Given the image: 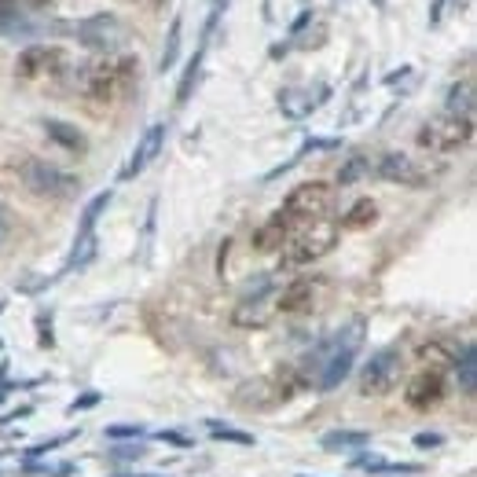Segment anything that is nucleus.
I'll list each match as a JSON object with an SVG mask.
<instances>
[{
	"label": "nucleus",
	"mask_w": 477,
	"mask_h": 477,
	"mask_svg": "<svg viewBox=\"0 0 477 477\" xmlns=\"http://www.w3.org/2000/svg\"><path fill=\"white\" fill-rule=\"evenodd\" d=\"M12 235H15V214H12V206L0 198V254H4V247H8Z\"/></svg>",
	"instance_id": "30"
},
{
	"label": "nucleus",
	"mask_w": 477,
	"mask_h": 477,
	"mask_svg": "<svg viewBox=\"0 0 477 477\" xmlns=\"http://www.w3.org/2000/svg\"><path fill=\"white\" fill-rule=\"evenodd\" d=\"M294 231H297V228L290 224V217H287L283 210H276L272 217H268V221L254 231V250H257V254H279L283 243H287Z\"/></svg>",
	"instance_id": "15"
},
{
	"label": "nucleus",
	"mask_w": 477,
	"mask_h": 477,
	"mask_svg": "<svg viewBox=\"0 0 477 477\" xmlns=\"http://www.w3.org/2000/svg\"><path fill=\"white\" fill-rule=\"evenodd\" d=\"M37 331H41V349H52L55 345V335H52V316H37Z\"/></svg>",
	"instance_id": "33"
},
{
	"label": "nucleus",
	"mask_w": 477,
	"mask_h": 477,
	"mask_svg": "<svg viewBox=\"0 0 477 477\" xmlns=\"http://www.w3.org/2000/svg\"><path fill=\"white\" fill-rule=\"evenodd\" d=\"M103 397L96 393V390H88V393H81V397H74V404L67 408V415H77V411H88V408H96Z\"/></svg>",
	"instance_id": "32"
},
{
	"label": "nucleus",
	"mask_w": 477,
	"mask_h": 477,
	"mask_svg": "<svg viewBox=\"0 0 477 477\" xmlns=\"http://www.w3.org/2000/svg\"><path fill=\"white\" fill-rule=\"evenodd\" d=\"M276 294H279V283H276V272H264L250 283V290L238 297V305L231 312V323L235 327H268L276 316Z\"/></svg>",
	"instance_id": "9"
},
{
	"label": "nucleus",
	"mask_w": 477,
	"mask_h": 477,
	"mask_svg": "<svg viewBox=\"0 0 477 477\" xmlns=\"http://www.w3.org/2000/svg\"><path fill=\"white\" fill-rule=\"evenodd\" d=\"M444 114H459V117H473V81H456L444 96Z\"/></svg>",
	"instance_id": "20"
},
{
	"label": "nucleus",
	"mask_w": 477,
	"mask_h": 477,
	"mask_svg": "<svg viewBox=\"0 0 477 477\" xmlns=\"http://www.w3.org/2000/svg\"><path fill=\"white\" fill-rule=\"evenodd\" d=\"M122 4H133V8H143V12H155V8L166 4V0H122Z\"/></svg>",
	"instance_id": "38"
},
{
	"label": "nucleus",
	"mask_w": 477,
	"mask_h": 477,
	"mask_svg": "<svg viewBox=\"0 0 477 477\" xmlns=\"http://www.w3.org/2000/svg\"><path fill=\"white\" fill-rule=\"evenodd\" d=\"M34 15H26L19 8V0H0V34H8V37H34L37 34V22H29Z\"/></svg>",
	"instance_id": "18"
},
{
	"label": "nucleus",
	"mask_w": 477,
	"mask_h": 477,
	"mask_svg": "<svg viewBox=\"0 0 477 477\" xmlns=\"http://www.w3.org/2000/svg\"><path fill=\"white\" fill-rule=\"evenodd\" d=\"M375 221H378V206L371 198H360L345 210V217L338 221V231H360V228H371Z\"/></svg>",
	"instance_id": "19"
},
{
	"label": "nucleus",
	"mask_w": 477,
	"mask_h": 477,
	"mask_svg": "<svg viewBox=\"0 0 477 477\" xmlns=\"http://www.w3.org/2000/svg\"><path fill=\"white\" fill-rule=\"evenodd\" d=\"M323 287H327L323 276H297V279H290L276 294V316H305V312H312L319 305Z\"/></svg>",
	"instance_id": "11"
},
{
	"label": "nucleus",
	"mask_w": 477,
	"mask_h": 477,
	"mask_svg": "<svg viewBox=\"0 0 477 477\" xmlns=\"http://www.w3.org/2000/svg\"><path fill=\"white\" fill-rule=\"evenodd\" d=\"M19 8L26 12V15H41V12H48V8H55V0H19Z\"/></svg>",
	"instance_id": "34"
},
{
	"label": "nucleus",
	"mask_w": 477,
	"mask_h": 477,
	"mask_svg": "<svg viewBox=\"0 0 477 477\" xmlns=\"http://www.w3.org/2000/svg\"><path fill=\"white\" fill-rule=\"evenodd\" d=\"M375 173L382 176V181L400 184V188H423V184H430V169L419 166V162H415L411 155H404V151H385L375 162Z\"/></svg>",
	"instance_id": "13"
},
{
	"label": "nucleus",
	"mask_w": 477,
	"mask_h": 477,
	"mask_svg": "<svg viewBox=\"0 0 477 477\" xmlns=\"http://www.w3.org/2000/svg\"><path fill=\"white\" fill-rule=\"evenodd\" d=\"M181 29H184V19L176 15V19H173V26H169V37H166V52H162V63H158V70H162V74H166V70H173L176 55H181Z\"/></svg>",
	"instance_id": "25"
},
{
	"label": "nucleus",
	"mask_w": 477,
	"mask_h": 477,
	"mask_svg": "<svg viewBox=\"0 0 477 477\" xmlns=\"http://www.w3.org/2000/svg\"><path fill=\"white\" fill-rule=\"evenodd\" d=\"M26 415H34V404H22V408H15L8 415H0V423H15V419H26Z\"/></svg>",
	"instance_id": "36"
},
{
	"label": "nucleus",
	"mask_w": 477,
	"mask_h": 477,
	"mask_svg": "<svg viewBox=\"0 0 477 477\" xmlns=\"http://www.w3.org/2000/svg\"><path fill=\"white\" fill-rule=\"evenodd\" d=\"M338 224L335 221H312V224H302L297 228L287 243H283V250H279V264L283 268H305V264H312V261H319V257H327L335 247H338Z\"/></svg>",
	"instance_id": "5"
},
{
	"label": "nucleus",
	"mask_w": 477,
	"mask_h": 477,
	"mask_svg": "<svg viewBox=\"0 0 477 477\" xmlns=\"http://www.w3.org/2000/svg\"><path fill=\"white\" fill-rule=\"evenodd\" d=\"M473 140V117H459V114H433L419 125L415 143L430 155H452L459 147H466Z\"/></svg>",
	"instance_id": "6"
},
{
	"label": "nucleus",
	"mask_w": 477,
	"mask_h": 477,
	"mask_svg": "<svg viewBox=\"0 0 477 477\" xmlns=\"http://www.w3.org/2000/svg\"><path fill=\"white\" fill-rule=\"evenodd\" d=\"M335 184H327V181H305V184H297L287 202L279 206V210L290 217L294 228H302V224H312V221H323L327 214L335 210Z\"/></svg>",
	"instance_id": "8"
},
{
	"label": "nucleus",
	"mask_w": 477,
	"mask_h": 477,
	"mask_svg": "<svg viewBox=\"0 0 477 477\" xmlns=\"http://www.w3.org/2000/svg\"><path fill=\"white\" fill-rule=\"evenodd\" d=\"M70 74V59L59 44H26L15 59V77L22 85H52Z\"/></svg>",
	"instance_id": "7"
},
{
	"label": "nucleus",
	"mask_w": 477,
	"mask_h": 477,
	"mask_svg": "<svg viewBox=\"0 0 477 477\" xmlns=\"http://www.w3.org/2000/svg\"><path fill=\"white\" fill-rule=\"evenodd\" d=\"M114 459H117V463H133V459H143V444H140V441L117 444V449H114Z\"/></svg>",
	"instance_id": "31"
},
{
	"label": "nucleus",
	"mask_w": 477,
	"mask_h": 477,
	"mask_svg": "<svg viewBox=\"0 0 477 477\" xmlns=\"http://www.w3.org/2000/svg\"><path fill=\"white\" fill-rule=\"evenodd\" d=\"M70 85L81 96V103L93 114H107L114 107L129 103V96L140 85V59L136 55H103L96 63H85L70 70Z\"/></svg>",
	"instance_id": "1"
},
{
	"label": "nucleus",
	"mask_w": 477,
	"mask_h": 477,
	"mask_svg": "<svg viewBox=\"0 0 477 477\" xmlns=\"http://www.w3.org/2000/svg\"><path fill=\"white\" fill-rule=\"evenodd\" d=\"M297 477H309V473H297Z\"/></svg>",
	"instance_id": "41"
},
{
	"label": "nucleus",
	"mask_w": 477,
	"mask_h": 477,
	"mask_svg": "<svg viewBox=\"0 0 477 477\" xmlns=\"http://www.w3.org/2000/svg\"><path fill=\"white\" fill-rule=\"evenodd\" d=\"M81 430H70V433H59V437H52V441H41V444H34V449H26L22 456L26 459H37V456H48V452H55V449H63V444L70 441V437H77Z\"/></svg>",
	"instance_id": "28"
},
{
	"label": "nucleus",
	"mask_w": 477,
	"mask_h": 477,
	"mask_svg": "<svg viewBox=\"0 0 477 477\" xmlns=\"http://www.w3.org/2000/svg\"><path fill=\"white\" fill-rule=\"evenodd\" d=\"M166 136H169V125L166 122H155L151 129H147L140 140H136V147H133V155L125 158V166H122V173H117V181H136V176L151 166L158 155H162V147H166Z\"/></svg>",
	"instance_id": "14"
},
{
	"label": "nucleus",
	"mask_w": 477,
	"mask_h": 477,
	"mask_svg": "<svg viewBox=\"0 0 477 477\" xmlns=\"http://www.w3.org/2000/svg\"><path fill=\"white\" fill-rule=\"evenodd\" d=\"M15 176L22 181V188L37 198H52V202H70L77 198L81 191V181L74 173L52 166L48 158H37V155H22L15 162Z\"/></svg>",
	"instance_id": "4"
},
{
	"label": "nucleus",
	"mask_w": 477,
	"mask_h": 477,
	"mask_svg": "<svg viewBox=\"0 0 477 477\" xmlns=\"http://www.w3.org/2000/svg\"><path fill=\"white\" fill-rule=\"evenodd\" d=\"M52 29L55 34L74 37L81 48L100 52V55H122V48L133 37L129 26L114 12H96V15H85V19H74V22H55Z\"/></svg>",
	"instance_id": "2"
},
{
	"label": "nucleus",
	"mask_w": 477,
	"mask_h": 477,
	"mask_svg": "<svg viewBox=\"0 0 477 477\" xmlns=\"http://www.w3.org/2000/svg\"><path fill=\"white\" fill-rule=\"evenodd\" d=\"M441 444H444L441 433H419L415 437V449H441Z\"/></svg>",
	"instance_id": "35"
},
{
	"label": "nucleus",
	"mask_w": 477,
	"mask_h": 477,
	"mask_svg": "<svg viewBox=\"0 0 477 477\" xmlns=\"http://www.w3.org/2000/svg\"><path fill=\"white\" fill-rule=\"evenodd\" d=\"M371 441L368 430H331L323 437V449H331V452H342V449H364V444Z\"/></svg>",
	"instance_id": "23"
},
{
	"label": "nucleus",
	"mask_w": 477,
	"mask_h": 477,
	"mask_svg": "<svg viewBox=\"0 0 477 477\" xmlns=\"http://www.w3.org/2000/svg\"><path fill=\"white\" fill-rule=\"evenodd\" d=\"M364 338H368V319H352L345 331H338L323 345V364H319V375H316L319 390H338V385L352 375L356 356H360V349H364Z\"/></svg>",
	"instance_id": "3"
},
{
	"label": "nucleus",
	"mask_w": 477,
	"mask_h": 477,
	"mask_svg": "<svg viewBox=\"0 0 477 477\" xmlns=\"http://www.w3.org/2000/svg\"><path fill=\"white\" fill-rule=\"evenodd\" d=\"M41 129H44V136H48L52 143L67 147V151H74V155H85V151H88L85 133H81L77 125L63 122V117H41Z\"/></svg>",
	"instance_id": "16"
},
{
	"label": "nucleus",
	"mask_w": 477,
	"mask_h": 477,
	"mask_svg": "<svg viewBox=\"0 0 477 477\" xmlns=\"http://www.w3.org/2000/svg\"><path fill=\"white\" fill-rule=\"evenodd\" d=\"M143 430H147V426H140V423H136V426H133V423H114V426H107L103 433H107V441H140Z\"/></svg>",
	"instance_id": "29"
},
{
	"label": "nucleus",
	"mask_w": 477,
	"mask_h": 477,
	"mask_svg": "<svg viewBox=\"0 0 477 477\" xmlns=\"http://www.w3.org/2000/svg\"><path fill=\"white\" fill-rule=\"evenodd\" d=\"M444 390H449V375H444V368H423V371L411 375L408 390H404V400L415 411H430V408H437L444 400Z\"/></svg>",
	"instance_id": "12"
},
{
	"label": "nucleus",
	"mask_w": 477,
	"mask_h": 477,
	"mask_svg": "<svg viewBox=\"0 0 477 477\" xmlns=\"http://www.w3.org/2000/svg\"><path fill=\"white\" fill-rule=\"evenodd\" d=\"M0 316H4V302H0Z\"/></svg>",
	"instance_id": "40"
},
{
	"label": "nucleus",
	"mask_w": 477,
	"mask_h": 477,
	"mask_svg": "<svg viewBox=\"0 0 477 477\" xmlns=\"http://www.w3.org/2000/svg\"><path fill=\"white\" fill-rule=\"evenodd\" d=\"M0 349H4V342H0Z\"/></svg>",
	"instance_id": "42"
},
{
	"label": "nucleus",
	"mask_w": 477,
	"mask_h": 477,
	"mask_svg": "<svg viewBox=\"0 0 477 477\" xmlns=\"http://www.w3.org/2000/svg\"><path fill=\"white\" fill-rule=\"evenodd\" d=\"M206 430H210L214 441H235V444H254V433H243L228 423H217V419H206Z\"/></svg>",
	"instance_id": "27"
},
{
	"label": "nucleus",
	"mask_w": 477,
	"mask_h": 477,
	"mask_svg": "<svg viewBox=\"0 0 477 477\" xmlns=\"http://www.w3.org/2000/svg\"><path fill=\"white\" fill-rule=\"evenodd\" d=\"M452 371L459 382V393L466 400H473V393H477V349H473V342H463V349H456Z\"/></svg>",
	"instance_id": "17"
},
{
	"label": "nucleus",
	"mask_w": 477,
	"mask_h": 477,
	"mask_svg": "<svg viewBox=\"0 0 477 477\" xmlns=\"http://www.w3.org/2000/svg\"><path fill=\"white\" fill-rule=\"evenodd\" d=\"M158 441H169V444H176V449H188L191 444V437H184V433H158Z\"/></svg>",
	"instance_id": "37"
},
{
	"label": "nucleus",
	"mask_w": 477,
	"mask_h": 477,
	"mask_svg": "<svg viewBox=\"0 0 477 477\" xmlns=\"http://www.w3.org/2000/svg\"><path fill=\"white\" fill-rule=\"evenodd\" d=\"M400 371H404L400 345H382L378 352H371V360L360 371V393L364 397H385L400 382Z\"/></svg>",
	"instance_id": "10"
},
{
	"label": "nucleus",
	"mask_w": 477,
	"mask_h": 477,
	"mask_svg": "<svg viewBox=\"0 0 477 477\" xmlns=\"http://www.w3.org/2000/svg\"><path fill=\"white\" fill-rule=\"evenodd\" d=\"M110 477H162V473H140V470H122V473H110Z\"/></svg>",
	"instance_id": "39"
},
{
	"label": "nucleus",
	"mask_w": 477,
	"mask_h": 477,
	"mask_svg": "<svg viewBox=\"0 0 477 477\" xmlns=\"http://www.w3.org/2000/svg\"><path fill=\"white\" fill-rule=\"evenodd\" d=\"M114 202V191L107 188V191H100L93 202H88L85 206V210H81V224H77V235L74 238H88V235H96V221L107 214V206Z\"/></svg>",
	"instance_id": "21"
},
{
	"label": "nucleus",
	"mask_w": 477,
	"mask_h": 477,
	"mask_svg": "<svg viewBox=\"0 0 477 477\" xmlns=\"http://www.w3.org/2000/svg\"><path fill=\"white\" fill-rule=\"evenodd\" d=\"M368 173H371V158L356 151V155L345 158V166L338 169V184H342V188H345V184H356V181H360V176H368Z\"/></svg>",
	"instance_id": "26"
},
{
	"label": "nucleus",
	"mask_w": 477,
	"mask_h": 477,
	"mask_svg": "<svg viewBox=\"0 0 477 477\" xmlns=\"http://www.w3.org/2000/svg\"><path fill=\"white\" fill-rule=\"evenodd\" d=\"M202 55H206V44H198V52L188 59V70H184V77H181V88H176V103H188V96H191V85L198 81V70H202Z\"/></svg>",
	"instance_id": "24"
},
{
	"label": "nucleus",
	"mask_w": 477,
	"mask_h": 477,
	"mask_svg": "<svg viewBox=\"0 0 477 477\" xmlns=\"http://www.w3.org/2000/svg\"><path fill=\"white\" fill-rule=\"evenodd\" d=\"M352 466L364 473H419V466H411V463H393L385 456H368V452H356Z\"/></svg>",
	"instance_id": "22"
}]
</instances>
